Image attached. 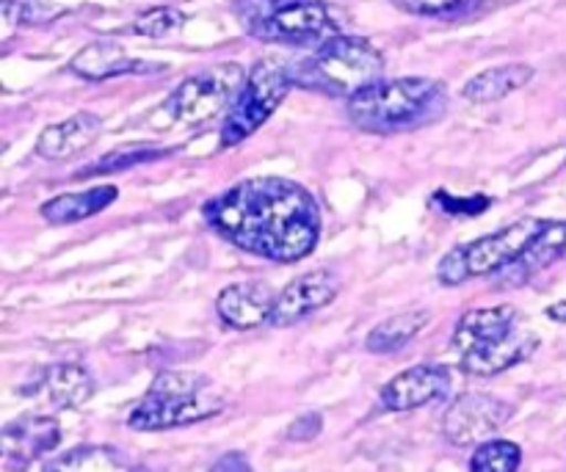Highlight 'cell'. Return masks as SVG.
<instances>
[{
	"instance_id": "6da1fadb",
	"label": "cell",
	"mask_w": 566,
	"mask_h": 472,
	"mask_svg": "<svg viewBox=\"0 0 566 472\" xmlns=\"http://www.w3.org/2000/svg\"><path fill=\"white\" fill-rule=\"evenodd\" d=\"M205 221L241 252L274 263H298L321 238L318 202L285 177L235 182L205 204Z\"/></svg>"
},
{
	"instance_id": "7a4b0ae2",
	"label": "cell",
	"mask_w": 566,
	"mask_h": 472,
	"mask_svg": "<svg viewBox=\"0 0 566 472\" xmlns=\"http://www.w3.org/2000/svg\"><path fill=\"white\" fill-rule=\"evenodd\" d=\"M446 86L434 77L376 81L348 97V119L365 133H403L434 122L446 111Z\"/></svg>"
},
{
	"instance_id": "3957f363",
	"label": "cell",
	"mask_w": 566,
	"mask_h": 472,
	"mask_svg": "<svg viewBox=\"0 0 566 472\" xmlns=\"http://www.w3.org/2000/svg\"><path fill=\"white\" fill-rule=\"evenodd\" d=\"M385 59L370 42L359 36H337L321 42L313 53L287 66L293 86L326 97H354L363 88L381 81Z\"/></svg>"
},
{
	"instance_id": "277c9868",
	"label": "cell",
	"mask_w": 566,
	"mask_h": 472,
	"mask_svg": "<svg viewBox=\"0 0 566 472\" xmlns=\"http://www.w3.org/2000/svg\"><path fill=\"white\" fill-rule=\"evenodd\" d=\"M221 409L224 403L205 376L191 370H164L133 407L127 426L136 431L182 429L216 418Z\"/></svg>"
},
{
	"instance_id": "5b68a950",
	"label": "cell",
	"mask_w": 566,
	"mask_h": 472,
	"mask_svg": "<svg viewBox=\"0 0 566 472\" xmlns=\"http://www.w3.org/2000/svg\"><path fill=\"white\" fill-rule=\"evenodd\" d=\"M249 72L241 64H213L202 72L188 75L175 92L166 97L160 114L166 116V127H197L208 125L219 114L230 111L235 97L241 94Z\"/></svg>"
},
{
	"instance_id": "8992f818",
	"label": "cell",
	"mask_w": 566,
	"mask_h": 472,
	"mask_svg": "<svg viewBox=\"0 0 566 472\" xmlns=\"http://www.w3.org/2000/svg\"><path fill=\"white\" fill-rule=\"evenodd\" d=\"M547 221L539 219H520L492 235L475 238L473 243L457 247L448 252L437 265V276L442 285H462V282L475 280V276H490L497 271H506L520 254L525 252L531 241L539 235Z\"/></svg>"
},
{
	"instance_id": "52a82bcc",
	"label": "cell",
	"mask_w": 566,
	"mask_h": 472,
	"mask_svg": "<svg viewBox=\"0 0 566 472\" xmlns=\"http://www.w3.org/2000/svg\"><path fill=\"white\" fill-rule=\"evenodd\" d=\"M291 86L293 81L287 75V66L276 64V61H258L249 70L241 94L227 111L224 125H221V147H235V144L247 141L252 133H258L274 116Z\"/></svg>"
},
{
	"instance_id": "ba28073f",
	"label": "cell",
	"mask_w": 566,
	"mask_h": 472,
	"mask_svg": "<svg viewBox=\"0 0 566 472\" xmlns=\"http://www.w3.org/2000/svg\"><path fill=\"white\" fill-rule=\"evenodd\" d=\"M263 42L313 44L337 36V25L324 0H274L263 17L249 28Z\"/></svg>"
},
{
	"instance_id": "9c48e42d",
	"label": "cell",
	"mask_w": 566,
	"mask_h": 472,
	"mask_svg": "<svg viewBox=\"0 0 566 472\" xmlns=\"http://www.w3.org/2000/svg\"><path fill=\"white\" fill-rule=\"evenodd\" d=\"M514 418V407L490 392H464L448 407L442 418V434L451 445L473 448L492 440L509 420Z\"/></svg>"
},
{
	"instance_id": "30bf717a",
	"label": "cell",
	"mask_w": 566,
	"mask_h": 472,
	"mask_svg": "<svg viewBox=\"0 0 566 472\" xmlns=\"http://www.w3.org/2000/svg\"><path fill=\"white\" fill-rule=\"evenodd\" d=\"M340 293V276L329 269H315L310 274L296 276L285 291L276 296L271 324L274 326H293L302 324L304 318L315 315L332 304Z\"/></svg>"
},
{
	"instance_id": "8fae6325",
	"label": "cell",
	"mask_w": 566,
	"mask_h": 472,
	"mask_svg": "<svg viewBox=\"0 0 566 472\" xmlns=\"http://www.w3.org/2000/svg\"><path fill=\"white\" fill-rule=\"evenodd\" d=\"M451 392V374L442 365H415L392 376L381 390V407L387 412H415L442 401Z\"/></svg>"
},
{
	"instance_id": "7c38bea8",
	"label": "cell",
	"mask_w": 566,
	"mask_h": 472,
	"mask_svg": "<svg viewBox=\"0 0 566 472\" xmlns=\"http://www.w3.org/2000/svg\"><path fill=\"white\" fill-rule=\"evenodd\" d=\"M536 348H539V337L520 324L506 335L492 337V340L479 343V346L459 354V365L470 376H497L534 357Z\"/></svg>"
},
{
	"instance_id": "4fadbf2b",
	"label": "cell",
	"mask_w": 566,
	"mask_h": 472,
	"mask_svg": "<svg viewBox=\"0 0 566 472\" xmlns=\"http://www.w3.org/2000/svg\"><path fill=\"white\" fill-rule=\"evenodd\" d=\"M276 296L265 282H235L227 285L216 298V313L230 329L249 332L271 324Z\"/></svg>"
},
{
	"instance_id": "5bb4252c",
	"label": "cell",
	"mask_w": 566,
	"mask_h": 472,
	"mask_svg": "<svg viewBox=\"0 0 566 472\" xmlns=\"http://www.w3.org/2000/svg\"><path fill=\"white\" fill-rule=\"evenodd\" d=\"M61 442L59 420L50 415H25L3 429V457L9 462H33L53 453Z\"/></svg>"
},
{
	"instance_id": "9a60e30c",
	"label": "cell",
	"mask_w": 566,
	"mask_h": 472,
	"mask_svg": "<svg viewBox=\"0 0 566 472\" xmlns=\"http://www.w3.org/2000/svg\"><path fill=\"white\" fill-rule=\"evenodd\" d=\"M103 133V119L97 114H81L70 116L64 122L48 125L36 138V153L44 160H72L81 153H86Z\"/></svg>"
},
{
	"instance_id": "2e32d148",
	"label": "cell",
	"mask_w": 566,
	"mask_h": 472,
	"mask_svg": "<svg viewBox=\"0 0 566 472\" xmlns=\"http://www.w3.org/2000/svg\"><path fill=\"white\" fill-rule=\"evenodd\" d=\"M28 392H33L36 398H44V401L59 409H77L94 396V379L83 365L59 363L39 370V376L31 381Z\"/></svg>"
},
{
	"instance_id": "e0dca14e",
	"label": "cell",
	"mask_w": 566,
	"mask_h": 472,
	"mask_svg": "<svg viewBox=\"0 0 566 472\" xmlns=\"http://www.w3.org/2000/svg\"><path fill=\"white\" fill-rule=\"evenodd\" d=\"M149 70H158V66L133 59V55H127L125 50L114 42L86 44V48L77 50L75 59L70 61V72H75L83 81H108V77L142 75V72Z\"/></svg>"
},
{
	"instance_id": "ac0fdd59",
	"label": "cell",
	"mask_w": 566,
	"mask_h": 472,
	"mask_svg": "<svg viewBox=\"0 0 566 472\" xmlns=\"http://www.w3.org/2000/svg\"><path fill=\"white\" fill-rule=\"evenodd\" d=\"M566 252V221H547L539 230V235L525 247V252L509 265L506 274L509 285H523L534 280L539 271L551 269L558 258Z\"/></svg>"
},
{
	"instance_id": "d6986e66",
	"label": "cell",
	"mask_w": 566,
	"mask_h": 472,
	"mask_svg": "<svg viewBox=\"0 0 566 472\" xmlns=\"http://www.w3.org/2000/svg\"><path fill=\"white\" fill-rule=\"evenodd\" d=\"M514 326H520V313L509 304H501V307H484L473 310V313L464 315L459 321L457 332H453V346L457 352H468V348L479 346V343L492 340V337H501L506 332H512Z\"/></svg>"
},
{
	"instance_id": "ffe728a7",
	"label": "cell",
	"mask_w": 566,
	"mask_h": 472,
	"mask_svg": "<svg viewBox=\"0 0 566 472\" xmlns=\"http://www.w3.org/2000/svg\"><path fill=\"white\" fill-rule=\"evenodd\" d=\"M531 77H534V66L528 64L492 66V70L479 72V75L470 77V81L464 83L462 97L475 105L497 103V99L509 97V94L517 92V88L528 86Z\"/></svg>"
},
{
	"instance_id": "44dd1931",
	"label": "cell",
	"mask_w": 566,
	"mask_h": 472,
	"mask_svg": "<svg viewBox=\"0 0 566 472\" xmlns=\"http://www.w3.org/2000/svg\"><path fill=\"white\" fill-rule=\"evenodd\" d=\"M429 310H403V313L390 315V318H385L381 324H376L374 329L368 332L365 348H368L370 354H381V357H385V354L401 352V348H407L409 343L429 326Z\"/></svg>"
},
{
	"instance_id": "7402d4cb",
	"label": "cell",
	"mask_w": 566,
	"mask_h": 472,
	"mask_svg": "<svg viewBox=\"0 0 566 472\" xmlns=\"http://www.w3.org/2000/svg\"><path fill=\"white\" fill-rule=\"evenodd\" d=\"M119 191L114 186H97L88 191L77 193H61V197L50 199L42 204V216L50 224H75V221L88 219V216L103 213L105 208L116 202Z\"/></svg>"
},
{
	"instance_id": "603a6c76",
	"label": "cell",
	"mask_w": 566,
	"mask_h": 472,
	"mask_svg": "<svg viewBox=\"0 0 566 472\" xmlns=\"http://www.w3.org/2000/svg\"><path fill=\"white\" fill-rule=\"evenodd\" d=\"M50 470H66V472H116L127 470L130 462L122 457L116 448H103V445H81L72 448L64 457L48 462Z\"/></svg>"
},
{
	"instance_id": "cb8c5ba5",
	"label": "cell",
	"mask_w": 566,
	"mask_h": 472,
	"mask_svg": "<svg viewBox=\"0 0 566 472\" xmlns=\"http://www.w3.org/2000/svg\"><path fill=\"white\" fill-rule=\"evenodd\" d=\"M523 464V451L509 440H486L475 445L470 470L473 472H514Z\"/></svg>"
},
{
	"instance_id": "d4e9b609",
	"label": "cell",
	"mask_w": 566,
	"mask_h": 472,
	"mask_svg": "<svg viewBox=\"0 0 566 472\" xmlns=\"http://www.w3.org/2000/svg\"><path fill=\"white\" fill-rule=\"evenodd\" d=\"M186 22V17L180 14L171 6H158V9H147L133 20V33L138 36H149V39H166L171 33H177Z\"/></svg>"
},
{
	"instance_id": "484cf974",
	"label": "cell",
	"mask_w": 566,
	"mask_h": 472,
	"mask_svg": "<svg viewBox=\"0 0 566 472\" xmlns=\"http://www.w3.org/2000/svg\"><path fill=\"white\" fill-rule=\"evenodd\" d=\"M169 155V149H153V147H136V149H116V153L105 155L97 164L88 166V169H81V177L88 175H108V171H122L130 169V166L153 164V160Z\"/></svg>"
},
{
	"instance_id": "4316f807",
	"label": "cell",
	"mask_w": 566,
	"mask_h": 472,
	"mask_svg": "<svg viewBox=\"0 0 566 472\" xmlns=\"http://www.w3.org/2000/svg\"><path fill=\"white\" fill-rule=\"evenodd\" d=\"M392 3L418 17H462L479 9L481 0H392Z\"/></svg>"
},
{
	"instance_id": "83f0119b",
	"label": "cell",
	"mask_w": 566,
	"mask_h": 472,
	"mask_svg": "<svg viewBox=\"0 0 566 472\" xmlns=\"http://www.w3.org/2000/svg\"><path fill=\"white\" fill-rule=\"evenodd\" d=\"M59 11H48L39 3H28V0H3V17L17 25V22H36V20H50Z\"/></svg>"
},
{
	"instance_id": "f1b7e54d",
	"label": "cell",
	"mask_w": 566,
	"mask_h": 472,
	"mask_svg": "<svg viewBox=\"0 0 566 472\" xmlns=\"http://www.w3.org/2000/svg\"><path fill=\"white\" fill-rule=\"evenodd\" d=\"M321 429H324V420H321V415L310 412V415H302L298 420H293V423L287 426L285 437L291 442H310L321 434Z\"/></svg>"
},
{
	"instance_id": "f546056e",
	"label": "cell",
	"mask_w": 566,
	"mask_h": 472,
	"mask_svg": "<svg viewBox=\"0 0 566 472\" xmlns=\"http://www.w3.org/2000/svg\"><path fill=\"white\" fill-rule=\"evenodd\" d=\"M437 202L442 204L446 213H484L490 210L492 199L486 197H473V199H453L451 193H437Z\"/></svg>"
},
{
	"instance_id": "4dcf8cb0",
	"label": "cell",
	"mask_w": 566,
	"mask_h": 472,
	"mask_svg": "<svg viewBox=\"0 0 566 472\" xmlns=\"http://www.w3.org/2000/svg\"><path fill=\"white\" fill-rule=\"evenodd\" d=\"M227 468H238V470H247L249 462L241 457V453H230L227 459H221V462H216L213 470H227Z\"/></svg>"
},
{
	"instance_id": "1f68e13d",
	"label": "cell",
	"mask_w": 566,
	"mask_h": 472,
	"mask_svg": "<svg viewBox=\"0 0 566 472\" xmlns=\"http://www.w3.org/2000/svg\"><path fill=\"white\" fill-rule=\"evenodd\" d=\"M547 318L551 321H558V324H566V298L564 302H556L547 307Z\"/></svg>"
}]
</instances>
